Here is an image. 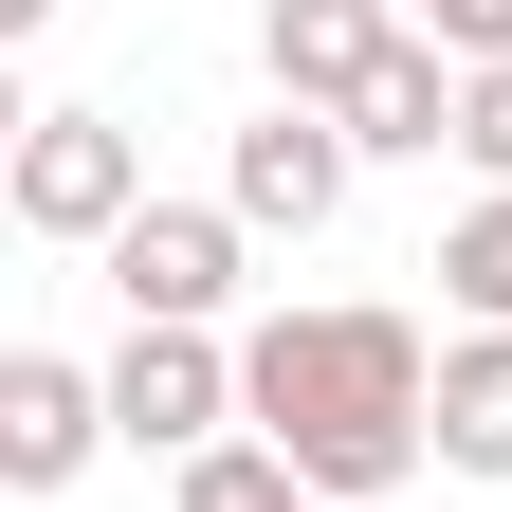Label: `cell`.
Instances as JSON below:
<instances>
[{"label": "cell", "mask_w": 512, "mask_h": 512, "mask_svg": "<svg viewBox=\"0 0 512 512\" xmlns=\"http://www.w3.org/2000/svg\"><path fill=\"white\" fill-rule=\"evenodd\" d=\"M238 421L275 439V458L330 494V512H366V494H403L421 458H439V348L403 330V311H256L238 330Z\"/></svg>", "instance_id": "cell-1"}, {"label": "cell", "mask_w": 512, "mask_h": 512, "mask_svg": "<svg viewBox=\"0 0 512 512\" xmlns=\"http://www.w3.org/2000/svg\"><path fill=\"white\" fill-rule=\"evenodd\" d=\"M147 202H165V183H147V128H110V110H19V165H0V220H19V238L110 256Z\"/></svg>", "instance_id": "cell-2"}, {"label": "cell", "mask_w": 512, "mask_h": 512, "mask_svg": "<svg viewBox=\"0 0 512 512\" xmlns=\"http://www.w3.org/2000/svg\"><path fill=\"white\" fill-rule=\"evenodd\" d=\"M348 183H366L348 110H293V92H256V110L220 128V202H238L256 238H330V220H348Z\"/></svg>", "instance_id": "cell-3"}, {"label": "cell", "mask_w": 512, "mask_h": 512, "mask_svg": "<svg viewBox=\"0 0 512 512\" xmlns=\"http://www.w3.org/2000/svg\"><path fill=\"white\" fill-rule=\"evenodd\" d=\"M92 275H110L128 330H220L238 275H256V220H238V202H147V220L92 256Z\"/></svg>", "instance_id": "cell-4"}, {"label": "cell", "mask_w": 512, "mask_h": 512, "mask_svg": "<svg viewBox=\"0 0 512 512\" xmlns=\"http://www.w3.org/2000/svg\"><path fill=\"white\" fill-rule=\"evenodd\" d=\"M110 439H128V458H220V439H256L238 421V330H128L110 348Z\"/></svg>", "instance_id": "cell-5"}, {"label": "cell", "mask_w": 512, "mask_h": 512, "mask_svg": "<svg viewBox=\"0 0 512 512\" xmlns=\"http://www.w3.org/2000/svg\"><path fill=\"white\" fill-rule=\"evenodd\" d=\"M110 458V366H74V348H0V494H74Z\"/></svg>", "instance_id": "cell-6"}, {"label": "cell", "mask_w": 512, "mask_h": 512, "mask_svg": "<svg viewBox=\"0 0 512 512\" xmlns=\"http://www.w3.org/2000/svg\"><path fill=\"white\" fill-rule=\"evenodd\" d=\"M403 37H421L403 0H256V74H275L293 110H366V74Z\"/></svg>", "instance_id": "cell-7"}, {"label": "cell", "mask_w": 512, "mask_h": 512, "mask_svg": "<svg viewBox=\"0 0 512 512\" xmlns=\"http://www.w3.org/2000/svg\"><path fill=\"white\" fill-rule=\"evenodd\" d=\"M458 55H439V37H403V55H384V74H366V110H348V147L366 165H439V147H458Z\"/></svg>", "instance_id": "cell-8"}, {"label": "cell", "mask_w": 512, "mask_h": 512, "mask_svg": "<svg viewBox=\"0 0 512 512\" xmlns=\"http://www.w3.org/2000/svg\"><path fill=\"white\" fill-rule=\"evenodd\" d=\"M439 476L512 494V330H439Z\"/></svg>", "instance_id": "cell-9"}, {"label": "cell", "mask_w": 512, "mask_h": 512, "mask_svg": "<svg viewBox=\"0 0 512 512\" xmlns=\"http://www.w3.org/2000/svg\"><path fill=\"white\" fill-rule=\"evenodd\" d=\"M439 311H458V330H512V183H476V202L439 220Z\"/></svg>", "instance_id": "cell-10"}, {"label": "cell", "mask_w": 512, "mask_h": 512, "mask_svg": "<svg viewBox=\"0 0 512 512\" xmlns=\"http://www.w3.org/2000/svg\"><path fill=\"white\" fill-rule=\"evenodd\" d=\"M165 512H330V494H311L275 439H220V458H183V476H165Z\"/></svg>", "instance_id": "cell-11"}, {"label": "cell", "mask_w": 512, "mask_h": 512, "mask_svg": "<svg viewBox=\"0 0 512 512\" xmlns=\"http://www.w3.org/2000/svg\"><path fill=\"white\" fill-rule=\"evenodd\" d=\"M458 165H476V183H512V55L458 92Z\"/></svg>", "instance_id": "cell-12"}, {"label": "cell", "mask_w": 512, "mask_h": 512, "mask_svg": "<svg viewBox=\"0 0 512 512\" xmlns=\"http://www.w3.org/2000/svg\"><path fill=\"white\" fill-rule=\"evenodd\" d=\"M439 55H458V74H494V55H512V0H439V19H421Z\"/></svg>", "instance_id": "cell-13"}, {"label": "cell", "mask_w": 512, "mask_h": 512, "mask_svg": "<svg viewBox=\"0 0 512 512\" xmlns=\"http://www.w3.org/2000/svg\"><path fill=\"white\" fill-rule=\"evenodd\" d=\"M0 37H55V0H0Z\"/></svg>", "instance_id": "cell-14"}, {"label": "cell", "mask_w": 512, "mask_h": 512, "mask_svg": "<svg viewBox=\"0 0 512 512\" xmlns=\"http://www.w3.org/2000/svg\"><path fill=\"white\" fill-rule=\"evenodd\" d=\"M403 19H439V0H403Z\"/></svg>", "instance_id": "cell-15"}]
</instances>
